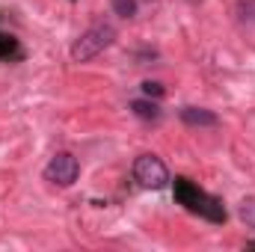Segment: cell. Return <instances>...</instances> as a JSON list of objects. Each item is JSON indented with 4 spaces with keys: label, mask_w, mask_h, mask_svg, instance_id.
Listing matches in <instances>:
<instances>
[{
    "label": "cell",
    "mask_w": 255,
    "mask_h": 252,
    "mask_svg": "<svg viewBox=\"0 0 255 252\" xmlns=\"http://www.w3.org/2000/svg\"><path fill=\"white\" fill-rule=\"evenodd\" d=\"M178 116H181L184 125H190V127H214L220 122L217 113H211V110H205V107H181Z\"/></svg>",
    "instance_id": "cell-5"
},
{
    "label": "cell",
    "mask_w": 255,
    "mask_h": 252,
    "mask_svg": "<svg viewBox=\"0 0 255 252\" xmlns=\"http://www.w3.org/2000/svg\"><path fill=\"white\" fill-rule=\"evenodd\" d=\"M238 12H241V21L255 24V0H244V3L238 6Z\"/></svg>",
    "instance_id": "cell-10"
},
{
    "label": "cell",
    "mask_w": 255,
    "mask_h": 252,
    "mask_svg": "<svg viewBox=\"0 0 255 252\" xmlns=\"http://www.w3.org/2000/svg\"><path fill=\"white\" fill-rule=\"evenodd\" d=\"M238 217H241L250 229H255V199H244V202L238 205Z\"/></svg>",
    "instance_id": "cell-8"
},
{
    "label": "cell",
    "mask_w": 255,
    "mask_h": 252,
    "mask_svg": "<svg viewBox=\"0 0 255 252\" xmlns=\"http://www.w3.org/2000/svg\"><path fill=\"white\" fill-rule=\"evenodd\" d=\"M21 57V45L15 36L9 33H0V60H18Z\"/></svg>",
    "instance_id": "cell-7"
},
{
    "label": "cell",
    "mask_w": 255,
    "mask_h": 252,
    "mask_svg": "<svg viewBox=\"0 0 255 252\" xmlns=\"http://www.w3.org/2000/svg\"><path fill=\"white\" fill-rule=\"evenodd\" d=\"M113 12L122 18H133L136 15V0H113Z\"/></svg>",
    "instance_id": "cell-9"
},
{
    "label": "cell",
    "mask_w": 255,
    "mask_h": 252,
    "mask_svg": "<svg viewBox=\"0 0 255 252\" xmlns=\"http://www.w3.org/2000/svg\"><path fill=\"white\" fill-rule=\"evenodd\" d=\"M130 113L136 116V119H142V122H160V107L151 101V98H136V101H130Z\"/></svg>",
    "instance_id": "cell-6"
},
{
    "label": "cell",
    "mask_w": 255,
    "mask_h": 252,
    "mask_svg": "<svg viewBox=\"0 0 255 252\" xmlns=\"http://www.w3.org/2000/svg\"><path fill=\"white\" fill-rule=\"evenodd\" d=\"M133 181L145 190H160L169 184V169L157 154H139L133 160Z\"/></svg>",
    "instance_id": "cell-3"
},
{
    "label": "cell",
    "mask_w": 255,
    "mask_h": 252,
    "mask_svg": "<svg viewBox=\"0 0 255 252\" xmlns=\"http://www.w3.org/2000/svg\"><path fill=\"white\" fill-rule=\"evenodd\" d=\"M77 175H80V163H77V157L68 154V151L54 154L51 163L45 166V181H51V184H57V187H71V184L77 181Z\"/></svg>",
    "instance_id": "cell-4"
},
{
    "label": "cell",
    "mask_w": 255,
    "mask_h": 252,
    "mask_svg": "<svg viewBox=\"0 0 255 252\" xmlns=\"http://www.w3.org/2000/svg\"><path fill=\"white\" fill-rule=\"evenodd\" d=\"M172 193H175V202H178L184 211H190V214L208 220V223H214V226H223V223L229 220L223 202H220L217 196H211L208 190H202L199 184H193L190 178H181V175H178L175 184H172Z\"/></svg>",
    "instance_id": "cell-1"
},
{
    "label": "cell",
    "mask_w": 255,
    "mask_h": 252,
    "mask_svg": "<svg viewBox=\"0 0 255 252\" xmlns=\"http://www.w3.org/2000/svg\"><path fill=\"white\" fill-rule=\"evenodd\" d=\"M116 42V27L113 24H92L86 33H80L71 45V60L74 63H89L101 51H107Z\"/></svg>",
    "instance_id": "cell-2"
},
{
    "label": "cell",
    "mask_w": 255,
    "mask_h": 252,
    "mask_svg": "<svg viewBox=\"0 0 255 252\" xmlns=\"http://www.w3.org/2000/svg\"><path fill=\"white\" fill-rule=\"evenodd\" d=\"M142 92H145V98H160L166 89H163L160 83H151V80H145V83H142Z\"/></svg>",
    "instance_id": "cell-11"
}]
</instances>
